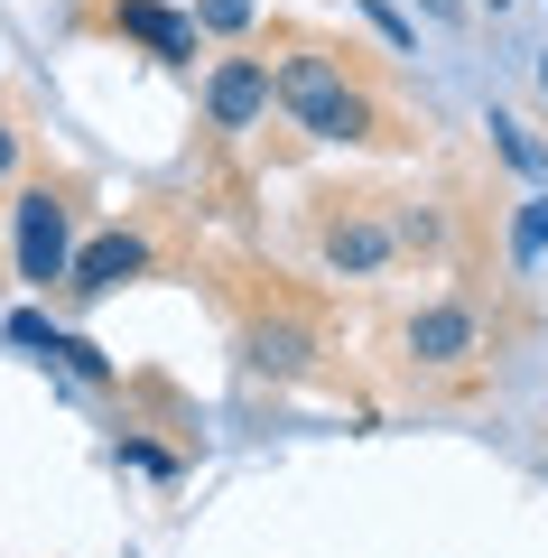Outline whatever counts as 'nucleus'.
Wrapping results in <instances>:
<instances>
[{"label": "nucleus", "mask_w": 548, "mask_h": 558, "mask_svg": "<svg viewBox=\"0 0 548 558\" xmlns=\"http://www.w3.org/2000/svg\"><path fill=\"white\" fill-rule=\"evenodd\" d=\"M270 75H279V112H289L307 140H334V149L400 140L391 112L373 102V84H363V65H353V47H334V38H289Z\"/></svg>", "instance_id": "nucleus-1"}, {"label": "nucleus", "mask_w": 548, "mask_h": 558, "mask_svg": "<svg viewBox=\"0 0 548 558\" xmlns=\"http://www.w3.org/2000/svg\"><path fill=\"white\" fill-rule=\"evenodd\" d=\"M484 354H492V326H484L474 299H428V307L400 317V363L428 373V381H474Z\"/></svg>", "instance_id": "nucleus-2"}, {"label": "nucleus", "mask_w": 548, "mask_h": 558, "mask_svg": "<svg viewBox=\"0 0 548 558\" xmlns=\"http://www.w3.org/2000/svg\"><path fill=\"white\" fill-rule=\"evenodd\" d=\"M10 252H20V279L28 289H65V270H75V186H20V205H10Z\"/></svg>", "instance_id": "nucleus-3"}, {"label": "nucleus", "mask_w": 548, "mask_h": 558, "mask_svg": "<svg viewBox=\"0 0 548 558\" xmlns=\"http://www.w3.org/2000/svg\"><path fill=\"white\" fill-rule=\"evenodd\" d=\"M316 260H326L334 279H381L400 260L391 196H326L316 205Z\"/></svg>", "instance_id": "nucleus-4"}, {"label": "nucleus", "mask_w": 548, "mask_h": 558, "mask_svg": "<svg viewBox=\"0 0 548 558\" xmlns=\"http://www.w3.org/2000/svg\"><path fill=\"white\" fill-rule=\"evenodd\" d=\"M270 102H279V75H270V57H260V47L215 57V75H205V121H215L223 140L260 131V121H270Z\"/></svg>", "instance_id": "nucleus-5"}, {"label": "nucleus", "mask_w": 548, "mask_h": 558, "mask_svg": "<svg viewBox=\"0 0 548 558\" xmlns=\"http://www.w3.org/2000/svg\"><path fill=\"white\" fill-rule=\"evenodd\" d=\"M158 270V242L139 233V223H112V233H94L75 252V270H65V299H112V289H131V279Z\"/></svg>", "instance_id": "nucleus-6"}, {"label": "nucleus", "mask_w": 548, "mask_h": 558, "mask_svg": "<svg viewBox=\"0 0 548 558\" xmlns=\"http://www.w3.org/2000/svg\"><path fill=\"white\" fill-rule=\"evenodd\" d=\"M112 38L149 47L158 65H196V57H205L196 10H168V0H112Z\"/></svg>", "instance_id": "nucleus-7"}, {"label": "nucleus", "mask_w": 548, "mask_h": 558, "mask_svg": "<svg viewBox=\"0 0 548 558\" xmlns=\"http://www.w3.org/2000/svg\"><path fill=\"white\" fill-rule=\"evenodd\" d=\"M242 363H252L260 381H297L316 363V326L307 317H252L242 326Z\"/></svg>", "instance_id": "nucleus-8"}, {"label": "nucleus", "mask_w": 548, "mask_h": 558, "mask_svg": "<svg viewBox=\"0 0 548 558\" xmlns=\"http://www.w3.org/2000/svg\"><path fill=\"white\" fill-rule=\"evenodd\" d=\"M484 131H492V149H502V159L521 168V178H548V140H529V121H511V112H492Z\"/></svg>", "instance_id": "nucleus-9"}, {"label": "nucleus", "mask_w": 548, "mask_h": 558, "mask_svg": "<svg viewBox=\"0 0 548 558\" xmlns=\"http://www.w3.org/2000/svg\"><path fill=\"white\" fill-rule=\"evenodd\" d=\"M391 233H400V252H437L447 242V215L418 205V196H391Z\"/></svg>", "instance_id": "nucleus-10"}, {"label": "nucleus", "mask_w": 548, "mask_h": 558, "mask_svg": "<svg viewBox=\"0 0 548 558\" xmlns=\"http://www.w3.org/2000/svg\"><path fill=\"white\" fill-rule=\"evenodd\" d=\"M511 260H521V270H529V260H548V186L511 215Z\"/></svg>", "instance_id": "nucleus-11"}, {"label": "nucleus", "mask_w": 548, "mask_h": 558, "mask_svg": "<svg viewBox=\"0 0 548 558\" xmlns=\"http://www.w3.org/2000/svg\"><path fill=\"white\" fill-rule=\"evenodd\" d=\"M252 20H260V0H196L205 38H252Z\"/></svg>", "instance_id": "nucleus-12"}, {"label": "nucleus", "mask_w": 548, "mask_h": 558, "mask_svg": "<svg viewBox=\"0 0 548 558\" xmlns=\"http://www.w3.org/2000/svg\"><path fill=\"white\" fill-rule=\"evenodd\" d=\"M47 354H57L65 373H75V381H112V363H102V354H94V344H84V336H57V344H47Z\"/></svg>", "instance_id": "nucleus-13"}, {"label": "nucleus", "mask_w": 548, "mask_h": 558, "mask_svg": "<svg viewBox=\"0 0 548 558\" xmlns=\"http://www.w3.org/2000/svg\"><path fill=\"white\" fill-rule=\"evenodd\" d=\"M10 344H57V326H47L38 307H20V317H10Z\"/></svg>", "instance_id": "nucleus-14"}, {"label": "nucleus", "mask_w": 548, "mask_h": 558, "mask_svg": "<svg viewBox=\"0 0 548 558\" xmlns=\"http://www.w3.org/2000/svg\"><path fill=\"white\" fill-rule=\"evenodd\" d=\"M20 168V121H0V178Z\"/></svg>", "instance_id": "nucleus-15"}, {"label": "nucleus", "mask_w": 548, "mask_h": 558, "mask_svg": "<svg viewBox=\"0 0 548 558\" xmlns=\"http://www.w3.org/2000/svg\"><path fill=\"white\" fill-rule=\"evenodd\" d=\"M418 10H428V20H465V0H418Z\"/></svg>", "instance_id": "nucleus-16"}, {"label": "nucleus", "mask_w": 548, "mask_h": 558, "mask_svg": "<svg viewBox=\"0 0 548 558\" xmlns=\"http://www.w3.org/2000/svg\"><path fill=\"white\" fill-rule=\"evenodd\" d=\"M539 102H548V57H539Z\"/></svg>", "instance_id": "nucleus-17"}, {"label": "nucleus", "mask_w": 548, "mask_h": 558, "mask_svg": "<svg viewBox=\"0 0 548 558\" xmlns=\"http://www.w3.org/2000/svg\"><path fill=\"white\" fill-rule=\"evenodd\" d=\"M484 10H511V0H484Z\"/></svg>", "instance_id": "nucleus-18"}]
</instances>
